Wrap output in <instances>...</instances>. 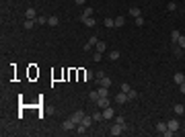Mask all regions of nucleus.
Here are the masks:
<instances>
[{"label":"nucleus","instance_id":"nucleus-1","mask_svg":"<svg viewBox=\"0 0 185 137\" xmlns=\"http://www.w3.org/2000/svg\"><path fill=\"white\" fill-rule=\"evenodd\" d=\"M126 129H128V125H119V123H115L111 129H109V133L113 137H117V135H121V133H126Z\"/></svg>","mask_w":185,"mask_h":137},{"label":"nucleus","instance_id":"nucleus-2","mask_svg":"<svg viewBox=\"0 0 185 137\" xmlns=\"http://www.w3.org/2000/svg\"><path fill=\"white\" fill-rule=\"evenodd\" d=\"M85 115H87V113H85V111H74V113H72V117H70V119H72V121H74V123H76V125H78V123H82V119H85Z\"/></svg>","mask_w":185,"mask_h":137},{"label":"nucleus","instance_id":"nucleus-3","mask_svg":"<svg viewBox=\"0 0 185 137\" xmlns=\"http://www.w3.org/2000/svg\"><path fill=\"white\" fill-rule=\"evenodd\" d=\"M97 106H99V108H107V106H111V102H109V96H99V100H97Z\"/></svg>","mask_w":185,"mask_h":137},{"label":"nucleus","instance_id":"nucleus-4","mask_svg":"<svg viewBox=\"0 0 185 137\" xmlns=\"http://www.w3.org/2000/svg\"><path fill=\"white\" fill-rule=\"evenodd\" d=\"M62 129H64V131H74V129H76V123H74L72 119H68V121L62 123Z\"/></svg>","mask_w":185,"mask_h":137},{"label":"nucleus","instance_id":"nucleus-5","mask_svg":"<svg viewBox=\"0 0 185 137\" xmlns=\"http://www.w3.org/2000/svg\"><path fill=\"white\" fill-rule=\"evenodd\" d=\"M167 127H169L171 131H179V127H181V123H179L177 119H169V121H167Z\"/></svg>","mask_w":185,"mask_h":137},{"label":"nucleus","instance_id":"nucleus-6","mask_svg":"<svg viewBox=\"0 0 185 137\" xmlns=\"http://www.w3.org/2000/svg\"><path fill=\"white\" fill-rule=\"evenodd\" d=\"M128 100H130V98H128L126 92H117V96H115V102H117V104H126Z\"/></svg>","mask_w":185,"mask_h":137},{"label":"nucleus","instance_id":"nucleus-7","mask_svg":"<svg viewBox=\"0 0 185 137\" xmlns=\"http://www.w3.org/2000/svg\"><path fill=\"white\" fill-rule=\"evenodd\" d=\"M80 21H82V25H87V27H95V19H92V16L80 14Z\"/></svg>","mask_w":185,"mask_h":137},{"label":"nucleus","instance_id":"nucleus-8","mask_svg":"<svg viewBox=\"0 0 185 137\" xmlns=\"http://www.w3.org/2000/svg\"><path fill=\"white\" fill-rule=\"evenodd\" d=\"M25 16L31 19V21H37V12H35V8H27V10H25Z\"/></svg>","mask_w":185,"mask_h":137},{"label":"nucleus","instance_id":"nucleus-9","mask_svg":"<svg viewBox=\"0 0 185 137\" xmlns=\"http://www.w3.org/2000/svg\"><path fill=\"white\" fill-rule=\"evenodd\" d=\"M179 37H181V33H179L177 29H173V31H171V43H173V45H177Z\"/></svg>","mask_w":185,"mask_h":137},{"label":"nucleus","instance_id":"nucleus-10","mask_svg":"<svg viewBox=\"0 0 185 137\" xmlns=\"http://www.w3.org/2000/svg\"><path fill=\"white\" fill-rule=\"evenodd\" d=\"M113 117H115V113H113V108H111V106L103 108V119H113Z\"/></svg>","mask_w":185,"mask_h":137},{"label":"nucleus","instance_id":"nucleus-11","mask_svg":"<svg viewBox=\"0 0 185 137\" xmlns=\"http://www.w3.org/2000/svg\"><path fill=\"white\" fill-rule=\"evenodd\" d=\"M167 129H169V127H167V123H165V121H158V123H156V131H158L160 135H165V131H167Z\"/></svg>","mask_w":185,"mask_h":137},{"label":"nucleus","instance_id":"nucleus-12","mask_svg":"<svg viewBox=\"0 0 185 137\" xmlns=\"http://www.w3.org/2000/svg\"><path fill=\"white\" fill-rule=\"evenodd\" d=\"M87 129H89L87 125H82V123H78V125H76V129H74V133H78V135H85V133H87Z\"/></svg>","mask_w":185,"mask_h":137},{"label":"nucleus","instance_id":"nucleus-13","mask_svg":"<svg viewBox=\"0 0 185 137\" xmlns=\"http://www.w3.org/2000/svg\"><path fill=\"white\" fill-rule=\"evenodd\" d=\"M105 49H107V43H105V41H99V43L95 45V51H97V53H103Z\"/></svg>","mask_w":185,"mask_h":137},{"label":"nucleus","instance_id":"nucleus-14","mask_svg":"<svg viewBox=\"0 0 185 137\" xmlns=\"http://www.w3.org/2000/svg\"><path fill=\"white\" fill-rule=\"evenodd\" d=\"M173 80H175L177 84H183V82H185V74H181V72H177V74L173 76Z\"/></svg>","mask_w":185,"mask_h":137},{"label":"nucleus","instance_id":"nucleus-15","mask_svg":"<svg viewBox=\"0 0 185 137\" xmlns=\"http://www.w3.org/2000/svg\"><path fill=\"white\" fill-rule=\"evenodd\" d=\"M92 123H95V119H92V115H85V119H82V125H87V127H91Z\"/></svg>","mask_w":185,"mask_h":137},{"label":"nucleus","instance_id":"nucleus-16","mask_svg":"<svg viewBox=\"0 0 185 137\" xmlns=\"http://www.w3.org/2000/svg\"><path fill=\"white\" fill-rule=\"evenodd\" d=\"M103 23H105V27H107V29H113V27H115V19H111V16H107Z\"/></svg>","mask_w":185,"mask_h":137},{"label":"nucleus","instance_id":"nucleus-17","mask_svg":"<svg viewBox=\"0 0 185 137\" xmlns=\"http://www.w3.org/2000/svg\"><path fill=\"white\" fill-rule=\"evenodd\" d=\"M173 111H175V115H183V113H185V106H183V104H175V106H173Z\"/></svg>","mask_w":185,"mask_h":137},{"label":"nucleus","instance_id":"nucleus-18","mask_svg":"<svg viewBox=\"0 0 185 137\" xmlns=\"http://www.w3.org/2000/svg\"><path fill=\"white\" fill-rule=\"evenodd\" d=\"M130 14H132L134 19H136V16H142V12H140L138 6H132V8H130Z\"/></svg>","mask_w":185,"mask_h":137},{"label":"nucleus","instance_id":"nucleus-19","mask_svg":"<svg viewBox=\"0 0 185 137\" xmlns=\"http://www.w3.org/2000/svg\"><path fill=\"white\" fill-rule=\"evenodd\" d=\"M82 78L89 82V80H92L95 78V72H91V70H87V72H82Z\"/></svg>","mask_w":185,"mask_h":137},{"label":"nucleus","instance_id":"nucleus-20","mask_svg":"<svg viewBox=\"0 0 185 137\" xmlns=\"http://www.w3.org/2000/svg\"><path fill=\"white\" fill-rule=\"evenodd\" d=\"M58 23H60V19H58V16H47V25H51V27H56Z\"/></svg>","mask_w":185,"mask_h":137},{"label":"nucleus","instance_id":"nucleus-21","mask_svg":"<svg viewBox=\"0 0 185 137\" xmlns=\"http://www.w3.org/2000/svg\"><path fill=\"white\" fill-rule=\"evenodd\" d=\"M126 25V19L124 16H115V27H124Z\"/></svg>","mask_w":185,"mask_h":137},{"label":"nucleus","instance_id":"nucleus-22","mask_svg":"<svg viewBox=\"0 0 185 137\" xmlns=\"http://www.w3.org/2000/svg\"><path fill=\"white\" fill-rule=\"evenodd\" d=\"M101 86L109 88V86H111V78H107V76H105V78H101Z\"/></svg>","mask_w":185,"mask_h":137},{"label":"nucleus","instance_id":"nucleus-23","mask_svg":"<svg viewBox=\"0 0 185 137\" xmlns=\"http://www.w3.org/2000/svg\"><path fill=\"white\" fill-rule=\"evenodd\" d=\"M97 92H99V96H109V88H105V86H101Z\"/></svg>","mask_w":185,"mask_h":137},{"label":"nucleus","instance_id":"nucleus-24","mask_svg":"<svg viewBox=\"0 0 185 137\" xmlns=\"http://www.w3.org/2000/svg\"><path fill=\"white\" fill-rule=\"evenodd\" d=\"M173 49H175V51H173L175 57H181V55H183V51H181V47H179V45H173Z\"/></svg>","mask_w":185,"mask_h":137},{"label":"nucleus","instance_id":"nucleus-25","mask_svg":"<svg viewBox=\"0 0 185 137\" xmlns=\"http://www.w3.org/2000/svg\"><path fill=\"white\" fill-rule=\"evenodd\" d=\"M128 98H130V100H136V98H138V92H136L134 88H132V90L128 92Z\"/></svg>","mask_w":185,"mask_h":137},{"label":"nucleus","instance_id":"nucleus-26","mask_svg":"<svg viewBox=\"0 0 185 137\" xmlns=\"http://www.w3.org/2000/svg\"><path fill=\"white\" fill-rule=\"evenodd\" d=\"M89 98H91L92 102H97V100H99V92H97V90H92L91 94H89Z\"/></svg>","mask_w":185,"mask_h":137},{"label":"nucleus","instance_id":"nucleus-27","mask_svg":"<svg viewBox=\"0 0 185 137\" xmlns=\"http://www.w3.org/2000/svg\"><path fill=\"white\" fill-rule=\"evenodd\" d=\"M33 25H35V21H31V19H27L25 21V29L29 31V29H33Z\"/></svg>","mask_w":185,"mask_h":137},{"label":"nucleus","instance_id":"nucleus-28","mask_svg":"<svg viewBox=\"0 0 185 137\" xmlns=\"http://www.w3.org/2000/svg\"><path fill=\"white\" fill-rule=\"evenodd\" d=\"M109 59H111V61L119 59V51H111V53H109Z\"/></svg>","mask_w":185,"mask_h":137},{"label":"nucleus","instance_id":"nucleus-29","mask_svg":"<svg viewBox=\"0 0 185 137\" xmlns=\"http://www.w3.org/2000/svg\"><path fill=\"white\" fill-rule=\"evenodd\" d=\"M92 119H95V123L103 121V111H101V113H95V115H92Z\"/></svg>","mask_w":185,"mask_h":137},{"label":"nucleus","instance_id":"nucleus-30","mask_svg":"<svg viewBox=\"0 0 185 137\" xmlns=\"http://www.w3.org/2000/svg\"><path fill=\"white\" fill-rule=\"evenodd\" d=\"M130 90H132V86H130L128 82H124V84H121V92H126V94H128Z\"/></svg>","mask_w":185,"mask_h":137},{"label":"nucleus","instance_id":"nucleus-31","mask_svg":"<svg viewBox=\"0 0 185 137\" xmlns=\"http://www.w3.org/2000/svg\"><path fill=\"white\" fill-rule=\"evenodd\" d=\"M115 123H119V125H126V119H124L121 115H117V117H115Z\"/></svg>","mask_w":185,"mask_h":137},{"label":"nucleus","instance_id":"nucleus-32","mask_svg":"<svg viewBox=\"0 0 185 137\" xmlns=\"http://www.w3.org/2000/svg\"><path fill=\"white\" fill-rule=\"evenodd\" d=\"M177 45L181 47V49H185V37H183V35L179 37V41H177Z\"/></svg>","mask_w":185,"mask_h":137},{"label":"nucleus","instance_id":"nucleus-33","mask_svg":"<svg viewBox=\"0 0 185 137\" xmlns=\"http://www.w3.org/2000/svg\"><path fill=\"white\" fill-rule=\"evenodd\" d=\"M47 23V16H37V25H46Z\"/></svg>","mask_w":185,"mask_h":137},{"label":"nucleus","instance_id":"nucleus-34","mask_svg":"<svg viewBox=\"0 0 185 137\" xmlns=\"http://www.w3.org/2000/svg\"><path fill=\"white\" fill-rule=\"evenodd\" d=\"M82 14H85V16H92V8H91V6H87V8H85V12H82Z\"/></svg>","mask_w":185,"mask_h":137},{"label":"nucleus","instance_id":"nucleus-35","mask_svg":"<svg viewBox=\"0 0 185 137\" xmlns=\"http://www.w3.org/2000/svg\"><path fill=\"white\" fill-rule=\"evenodd\" d=\"M101 55H103V53H97V51H95V55H92V61H97V64H99V61H101Z\"/></svg>","mask_w":185,"mask_h":137},{"label":"nucleus","instance_id":"nucleus-36","mask_svg":"<svg viewBox=\"0 0 185 137\" xmlns=\"http://www.w3.org/2000/svg\"><path fill=\"white\" fill-rule=\"evenodd\" d=\"M89 43H91V45L95 47V45H97V43H99V39H97V37H95V35H92L91 39H89Z\"/></svg>","mask_w":185,"mask_h":137},{"label":"nucleus","instance_id":"nucleus-37","mask_svg":"<svg viewBox=\"0 0 185 137\" xmlns=\"http://www.w3.org/2000/svg\"><path fill=\"white\" fill-rule=\"evenodd\" d=\"M136 25H138V27L144 25V19H142V16H136Z\"/></svg>","mask_w":185,"mask_h":137},{"label":"nucleus","instance_id":"nucleus-38","mask_svg":"<svg viewBox=\"0 0 185 137\" xmlns=\"http://www.w3.org/2000/svg\"><path fill=\"white\" fill-rule=\"evenodd\" d=\"M95 78H99V80H101V78H105V74L99 70V72H95Z\"/></svg>","mask_w":185,"mask_h":137},{"label":"nucleus","instance_id":"nucleus-39","mask_svg":"<svg viewBox=\"0 0 185 137\" xmlns=\"http://www.w3.org/2000/svg\"><path fill=\"white\" fill-rule=\"evenodd\" d=\"M167 8H169V10H175V8H177V4H175V2H169V6H167Z\"/></svg>","mask_w":185,"mask_h":137},{"label":"nucleus","instance_id":"nucleus-40","mask_svg":"<svg viewBox=\"0 0 185 137\" xmlns=\"http://www.w3.org/2000/svg\"><path fill=\"white\" fill-rule=\"evenodd\" d=\"M179 90H181V94H185V82L183 84H179Z\"/></svg>","mask_w":185,"mask_h":137},{"label":"nucleus","instance_id":"nucleus-41","mask_svg":"<svg viewBox=\"0 0 185 137\" xmlns=\"http://www.w3.org/2000/svg\"><path fill=\"white\" fill-rule=\"evenodd\" d=\"M74 2H76V4H80V6H82V4H85V2H87V0H74Z\"/></svg>","mask_w":185,"mask_h":137}]
</instances>
